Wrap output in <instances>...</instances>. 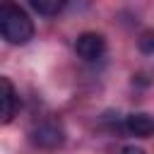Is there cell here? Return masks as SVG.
Wrapping results in <instances>:
<instances>
[{
  "label": "cell",
  "instance_id": "cell-1",
  "mask_svg": "<svg viewBox=\"0 0 154 154\" xmlns=\"http://www.w3.org/2000/svg\"><path fill=\"white\" fill-rule=\"evenodd\" d=\"M0 34L7 43L22 46L34 38V22L19 5L5 2L0 7Z\"/></svg>",
  "mask_w": 154,
  "mask_h": 154
},
{
  "label": "cell",
  "instance_id": "cell-8",
  "mask_svg": "<svg viewBox=\"0 0 154 154\" xmlns=\"http://www.w3.org/2000/svg\"><path fill=\"white\" fill-rule=\"evenodd\" d=\"M120 154H144V149L137 147V144H125V147L120 149Z\"/></svg>",
  "mask_w": 154,
  "mask_h": 154
},
{
  "label": "cell",
  "instance_id": "cell-5",
  "mask_svg": "<svg viewBox=\"0 0 154 154\" xmlns=\"http://www.w3.org/2000/svg\"><path fill=\"white\" fill-rule=\"evenodd\" d=\"M0 106H2V123H10L17 111V91L10 82V77H0Z\"/></svg>",
  "mask_w": 154,
  "mask_h": 154
},
{
  "label": "cell",
  "instance_id": "cell-7",
  "mask_svg": "<svg viewBox=\"0 0 154 154\" xmlns=\"http://www.w3.org/2000/svg\"><path fill=\"white\" fill-rule=\"evenodd\" d=\"M137 46H140V51H142V53L152 55V53H154V29L142 31V34H140V38H137Z\"/></svg>",
  "mask_w": 154,
  "mask_h": 154
},
{
  "label": "cell",
  "instance_id": "cell-4",
  "mask_svg": "<svg viewBox=\"0 0 154 154\" xmlns=\"http://www.w3.org/2000/svg\"><path fill=\"white\" fill-rule=\"evenodd\" d=\"M125 132L135 137H152L154 135V118L149 113H130L123 120Z\"/></svg>",
  "mask_w": 154,
  "mask_h": 154
},
{
  "label": "cell",
  "instance_id": "cell-2",
  "mask_svg": "<svg viewBox=\"0 0 154 154\" xmlns=\"http://www.w3.org/2000/svg\"><path fill=\"white\" fill-rule=\"evenodd\" d=\"M29 140H31L34 147L51 152V149L63 147V142H65V128H63V123L55 120V118H43V120H38V123L29 130Z\"/></svg>",
  "mask_w": 154,
  "mask_h": 154
},
{
  "label": "cell",
  "instance_id": "cell-6",
  "mask_svg": "<svg viewBox=\"0 0 154 154\" xmlns=\"http://www.w3.org/2000/svg\"><path fill=\"white\" fill-rule=\"evenodd\" d=\"M31 7L43 17H55L65 10V0H31Z\"/></svg>",
  "mask_w": 154,
  "mask_h": 154
},
{
  "label": "cell",
  "instance_id": "cell-3",
  "mask_svg": "<svg viewBox=\"0 0 154 154\" xmlns=\"http://www.w3.org/2000/svg\"><path fill=\"white\" fill-rule=\"evenodd\" d=\"M75 51H77V55H79L82 60L96 63V60H101L103 53H106V38H103L101 34H96V31H84V34L77 36Z\"/></svg>",
  "mask_w": 154,
  "mask_h": 154
}]
</instances>
